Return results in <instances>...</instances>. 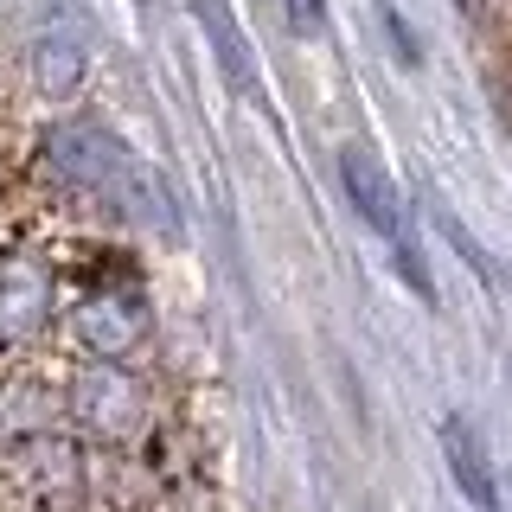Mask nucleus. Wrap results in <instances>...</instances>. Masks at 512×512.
Returning <instances> with one entry per match:
<instances>
[{"label":"nucleus","instance_id":"nucleus-1","mask_svg":"<svg viewBox=\"0 0 512 512\" xmlns=\"http://www.w3.org/2000/svg\"><path fill=\"white\" fill-rule=\"evenodd\" d=\"M340 186H346L352 212H359V218L384 237V250H391L397 276L416 288V301H436V282H429L423 256H416V237H410V224H404V199H397L391 173H384L365 148H340Z\"/></svg>","mask_w":512,"mask_h":512},{"label":"nucleus","instance_id":"nucleus-4","mask_svg":"<svg viewBox=\"0 0 512 512\" xmlns=\"http://www.w3.org/2000/svg\"><path fill=\"white\" fill-rule=\"evenodd\" d=\"M45 301H52L45 269L26 263V256H7L0 263V333H32L45 320Z\"/></svg>","mask_w":512,"mask_h":512},{"label":"nucleus","instance_id":"nucleus-3","mask_svg":"<svg viewBox=\"0 0 512 512\" xmlns=\"http://www.w3.org/2000/svg\"><path fill=\"white\" fill-rule=\"evenodd\" d=\"M71 333L96 359H122V352L148 333V320H141V301H128V295H90L84 308L71 314Z\"/></svg>","mask_w":512,"mask_h":512},{"label":"nucleus","instance_id":"nucleus-5","mask_svg":"<svg viewBox=\"0 0 512 512\" xmlns=\"http://www.w3.org/2000/svg\"><path fill=\"white\" fill-rule=\"evenodd\" d=\"M77 410H84L96 429H109V436L141 423V397H135V384H128L116 365H96V372L77 384Z\"/></svg>","mask_w":512,"mask_h":512},{"label":"nucleus","instance_id":"nucleus-9","mask_svg":"<svg viewBox=\"0 0 512 512\" xmlns=\"http://www.w3.org/2000/svg\"><path fill=\"white\" fill-rule=\"evenodd\" d=\"M384 32H391V39H397V58H410V64H416V39L404 32V20H397L391 7H384Z\"/></svg>","mask_w":512,"mask_h":512},{"label":"nucleus","instance_id":"nucleus-8","mask_svg":"<svg viewBox=\"0 0 512 512\" xmlns=\"http://www.w3.org/2000/svg\"><path fill=\"white\" fill-rule=\"evenodd\" d=\"M295 32H327V0H282Z\"/></svg>","mask_w":512,"mask_h":512},{"label":"nucleus","instance_id":"nucleus-2","mask_svg":"<svg viewBox=\"0 0 512 512\" xmlns=\"http://www.w3.org/2000/svg\"><path fill=\"white\" fill-rule=\"evenodd\" d=\"M442 461H448V480L461 487V500H468L474 512H500V474H493V455H487V442L474 436V423L455 416V410L442 416Z\"/></svg>","mask_w":512,"mask_h":512},{"label":"nucleus","instance_id":"nucleus-6","mask_svg":"<svg viewBox=\"0 0 512 512\" xmlns=\"http://www.w3.org/2000/svg\"><path fill=\"white\" fill-rule=\"evenodd\" d=\"M90 77V52L77 39H64V32H52V39L32 45V84H39V96H52V103H64V96H77Z\"/></svg>","mask_w":512,"mask_h":512},{"label":"nucleus","instance_id":"nucleus-7","mask_svg":"<svg viewBox=\"0 0 512 512\" xmlns=\"http://www.w3.org/2000/svg\"><path fill=\"white\" fill-rule=\"evenodd\" d=\"M436 224H442V237H448V244H455V250H461V256H468V263H474V276H480V282H493V263H487V256H480V244H474V237L461 231V224L448 218V212H436Z\"/></svg>","mask_w":512,"mask_h":512}]
</instances>
